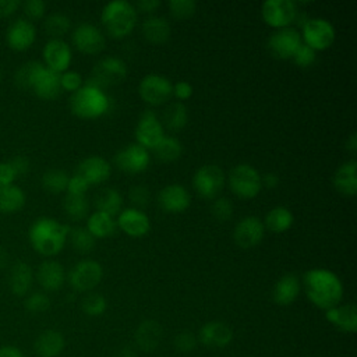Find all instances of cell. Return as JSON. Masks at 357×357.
<instances>
[{"mask_svg":"<svg viewBox=\"0 0 357 357\" xmlns=\"http://www.w3.org/2000/svg\"><path fill=\"white\" fill-rule=\"evenodd\" d=\"M303 287L312 304L322 310L339 305L343 297L340 279L328 269H310L303 276Z\"/></svg>","mask_w":357,"mask_h":357,"instance_id":"1","label":"cell"},{"mask_svg":"<svg viewBox=\"0 0 357 357\" xmlns=\"http://www.w3.org/2000/svg\"><path fill=\"white\" fill-rule=\"evenodd\" d=\"M68 229V226L56 219L39 218L31 225L28 237L35 251L45 257H52L63 250Z\"/></svg>","mask_w":357,"mask_h":357,"instance_id":"2","label":"cell"},{"mask_svg":"<svg viewBox=\"0 0 357 357\" xmlns=\"http://www.w3.org/2000/svg\"><path fill=\"white\" fill-rule=\"evenodd\" d=\"M100 20L112 36L121 38L132 31L137 22V10L127 0H113L105 4Z\"/></svg>","mask_w":357,"mask_h":357,"instance_id":"3","label":"cell"},{"mask_svg":"<svg viewBox=\"0 0 357 357\" xmlns=\"http://www.w3.org/2000/svg\"><path fill=\"white\" fill-rule=\"evenodd\" d=\"M110 100L103 89L86 82L70 98V109L75 116L93 119L102 116L109 109Z\"/></svg>","mask_w":357,"mask_h":357,"instance_id":"4","label":"cell"},{"mask_svg":"<svg viewBox=\"0 0 357 357\" xmlns=\"http://www.w3.org/2000/svg\"><path fill=\"white\" fill-rule=\"evenodd\" d=\"M229 185L236 195L243 198H252L262 188L261 174L251 165L240 163L230 170Z\"/></svg>","mask_w":357,"mask_h":357,"instance_id":"5","label":"cell"},{"mask_svg":"<svg viewBox=\"0 0 357 357\" xmlns=\"http://www.w3.org/2000/svg\"><path fill=\"white\" fill-rule=\"evenodd\" d=\"M126 75H127V64L119 57L106 56L95 64L91 74V79L88 82L102 89L105 86H110L121 82L126 78Z\"/></svg>","mask_w":357,"mask_h":357,"instance_id":"6","label":"cell"},{"mask_svg":"<svg viewBox=\"0 0 357 357\" xmlns=\"http://www.w3.org/2000/svg\"><path fill=\"white\" fill-rule=\"evenodd\" d=\"M103 269L98 261L82 259L77 262L68 272V282L74 290H92L102 279Z\"/></svg>","mask_w":357,"mask_h":357,"instance_id":"7","label":"cell"},{"mask_svg":"<svg viewBox=\"0 0 357 357\" xmlns=\"http://www.w3.org/2000/svg\"><path fill=\"white\" fill-rule=\"evenodd\" d=\"M304 43L314 50L329 47L335 40V28L325 18H308L303 25Z\"/></svg>","mask_w":357,"mask_h":357,"instance_id":"8","label":"cell"},{"mask_svg":"<svg viewBox=\"0 0 357 357\" xmlns=\"http://www.w3.org/2000/svg\"><path fill=\"white\" fill-rule=\"evenodd\" d=\"M138 91L141 98L149 105H160L170 99L173 95V84L160 74H146L139 85Z\"/></svg>","mask_w":357,"mask_h":357,"instance_id":"9","label":"cell"},{"mask_svg":"<svg viewBox=\"0 0 357 357\" xmlns=\"http://www.w3.org/2000/svg\"><path fill=\"white\" fill-rule=\"evenodd\" d=\"M298 13L293 0H266L262 4V17L265 22L276 29L289 26Z\"/></svg>","mask_w":357,"mask_h":357,"instance_id":"10","label":"cell"},{"mask_svg":"<svg viewBox=\"0 0 357 357\" xmlns=\"http://www.w3.org/2000/svg\"><path fill=\"white\" fill-rule=\"evenodd\" d=\"M192 184L201 197L212 198L222 190L225 184V173L218 165H204L195 172Z\"/></svg>","mask_w":357,"mask_h":357,"instance_id":"11","label":"cell"},{"mask_svg":"<svg viewBox=\"0 0 357 357\" xmlns=\"http://www.w3.org/2000/svg\"><path fill=\"white\" fill-rule=\"evenodd\" d=\"M165 137L163 126L152 110H145L135 127L137 144L146 149H153L159 141Z\"/></svg>","mask_w":357,"mask_h":357,"instance_id":"12","label":"cell"},{"mask_svg":"<svg viewBox=\"0 0 357 357\" xmlns=\"http://www.w3.org/2000/svg\"><path fill=\"white\" fill-rule=\"evenodd\" d=\"M301 43V35L291 26L273 31L268 39L269 52L278 59H289Z\"/></svg>","mask_w":357,"mask_h":357,"instance_id":"13","label":"cell"},{"mask_svg":"<svg viewBox=\"0 0 357 357\" xmlns=\"http://www.w3.org/2000/svg\"><path fill=\"white\" fill-rule=\"evenodd\" d=\"M74 46L88 54H96L105 47V36L98 26L89 22H81L75 26L71 35Z\"/></svg>","mask_w":357,"mask_h":357,"instance_id":"14","label":"cell"},{"mask_svg":"<svg viewBox=\"0 0 357 357\" xmlns=\"http://www.w3.org/2000/svg\"><path fill=\"white\" fill-rule=\"evenodd\" d=\"M151 160L146 148L139 144H128L114 155V163L120 170L128 173H138L148 167Z\"/></svg>","mask_w":357,"mask_h":357,"instance_id":"15","label":"cell"},{"mask_svg":"<svg viewBox=\"0 0 357 357\" xmlns=\"http://www.w3.org/2000/svg\"><path fill=\"white\" fill-rule=\"evenodd\" d=\"M264 222L257 216H245L234 227L233 238L241 248L255 247L264 237Z\"/></svg>","mask_w":357,"mask_h":357,"instance_id":"16","label":"cell"},{"mask_svg":"<svg viewBox=\"0 0 357 357\" xmlns=\"http://www.w3.org/2000/svg\"><path fill=\"white\" fill-rule=\"evenodd\" d=\"M71 49L61 39H50L43 47V59L49 70L54 73H64L71 63Z\"/></svg>","mask_w":357,"mask_h":357,"instance_id":"17","label":"cell"},{"mask_svg":"<svg viewBox=\"0 0 357 357\" xmlns=\"http://www.w3.org/2000/svg\"><path fill=\"white\" fill-rule=\"evenodd\" d=\"M36 38V29L33 24L26 18H17L11 22L6 32L7 43L14 50H25L32 46Z\"/></svg>","mask_w":357,"mask_h":357,"instance_id":"18","label":"cell"},{"mask_svg":"<svg viewBox=\"0 0 357 357\" xmlns=\"http://www.w3.org/2000/svg\"><path fill=\"white\" fill-rule=\"evenodd\" d=\"M158 201L166 212H183L190 206V194L181 184H169L160 190Z\"/></svg>","mask_w":357,"mask_h":357,"instance_id":"19","label":"cell"},{"mask_svg":"<svg viewBox=\"0 0 357 357\" xmlns=\"http://www.w3.org/2000/svg\"><path fill=\"white\" fill-rule=\"evenodd\" d=\"M123 231L132 237H142L151 229L149 218L137 208H127L120 212L117 223Z\"/></svg>","mask_w":357,"mask_h":357,"instance_id":"20","label":"cell"},{"mask_svg":"<svg viewBox=\"0 0 357 357\" xmlns=\"http://www.w3.org/2000/svg\"><path fill=\"white\" fill-rule=\"evenodd\" d=\"M77 174L85 178L88 184H99L110 176V165L105 158L92 155L78 165Z\"/></svg>","mask_w":357,"mask_h":357,"instance_id":"21","label":"cell"},{"mask_svg":"<svg viewBox=\"0 0 357 357\" xmlns=\"http://www.w3.org/2000/svg\"><path fill=\"white\" fill-rule=\"evenodd\" d=\"M36 280L45 290H59L66 280L63 265L54 259H46L40 262L36 269Z\"/></svg>","mask_w":357,"mask_h":357,"instance_id":"22","label":"cell"},{"mask_svg":"<svg viewBox=\"0 0 357 357\" xmlns=\"http://www.w3.org/2000/svg\"><path fill=\"white\" fill-rule=\"evenodd\" d=\"M233 339V331L229 325L219 321L205 324L199 331V340L209 347H225Z\"/></svg>","mask_w":357,"mask_h":357,"instance_id":"23","label":"cell"},{"mask_svg":"<svg viewBox=\"0 0 357 357\" xmlns=\"http://www.w3.org/2000/svg\"><path fill=\"white\" fill-rule=\"evenodd\" d=\"M325 317L332 325L343 332L353 333L357 329V310L354 304H344L329 308L326 310Z\"/></svg>","mask_w":357,"mask_h":357,"instance_id":"24","label":"cell"},{"mask_svg":"<svg viewBox=\"0 0 357 357\" xmlns=\"http://www.w3.org/2000/svg\"><path fill=\"white\" fill-rule=\"evenodd\" d=\"M31 89L42 99H54L61 92L60 74L49 70L47 67H43Z\"/></svg>","mask_w":357,"mask_h":357,"instance_id":"25","label":"cell"},{"mask_svg":"<svg viewBox=\"0 0 357 357\" xmlns=\"http://www.w3.org/2000/svg\"><path fill=\"white\" fill-rule=\"evenodd\" d=\"M335 188L344 195L357 192V162L354 159L342 163L333 174Z\"/></svg>","mask_w":357,"mask_h":357,"instance_id":"26","label":"cell"},{"mask_svg":"<svg viewBox=\"0 0 357 357\" xmlns=\"http://www.w3.org/2000/svg\"><path fill=\"white\" fill-rule=\"evenodd\" d=\"M32 282H33V272L26 262L18 261L11 266L10 275H8V286L13 294L20 297L25 296L29 291Z\"/></svg>","mask_w":357,"mask_h":357,"instance_id":"27","label":"cell"},{"mask_svg":"<svg viewBox=\"0 0 357 357\" xmlns=\"http://www.w3.org/2000/svg\"><path fill=\"white\" fill-rule=\"evenodd\" d=\"M300 293V279L294 273H286L282 276L273 287V300L279 305L291 304Z\"/></svg>","mask_w":357,"mask_h":357,"instance_id":"28","label":"cell"},{"mask_svg":"<svg viewBox=\"0 0 357 357\" xmlns=\"http://www.w3.org/2000/svg\"><path fill=\"white\" fill-rule=\"evenodd\" d=\"M33 347L39 357H57L64 349V337L59 331L46 329L36 337Z\"/></svg>","mask_w":357,"mask_h":357,"instance_id":"29","label":"cell"},{"mask_svg":"<svg viewBox=\"0 0 357 357\" xmlns=\"http://www.w3.org/2000/svg\"><path fill=\"white\" fill-rule=\"evenodd\" d=\"M135 340L144 351H153L162 340V328L153 319H146L139 324L135 331Z\"/></svg>","mask_w":357,"mask_h":357,"instance_id":"30","label":"cell"},{"mask_svg":"<svg viewBox=\"0 0 357 357\" xmlns=\"http://www.w3.org/2000/svg\"><path fill=\"white\" fill-rule=\"evenodd\" d=\"M144 36L152 43H165L170 38V25L166 18L159 15H149L141 25Z\"/></svg>","mask_w":357,"mask_h":357,"instance_id":"31","label":"cell"},{"mask_svg":"<svg viewBox=\"0 0 357 357\" xmlns=\"http://www.w3.org/2000/svg\"><path fill=\"white\" fill-rule=\"evenodd\" d=\"M25 205V194L15 184H0V212L14 213Z\"/></svg>","mask_w":357,"mask_h":357,"instance_id":"32","label":"cell"},{"mask_svg":"<svg viewBox=\"0 0 357 357\" xmlns=\"http://www.w3.org/2000/svg\"><path fill=\"white\" fill-rule=\"evenodd\" d=\"M95 206H96V211L113 216L117 212H120L123 206L121 194L116 188L106 187L95 195Z\"/></svg>","mask_w":357,"mask_h":357,"instance_id":"33","label":"cell"},{"mask_svg":"<svg viewBox=\"0 0 357 357\" xmlns=\"http://www.w3.org/2000/svg\"><path fill=\"white\" fill-rule=\"evenodd\" d=\"M116 226L117 225H116L113 216L99 212V211L91 213L88 218V223H86L88 231L93 237H100V238L112 236L116 230Z\"/></svg>","mask_w":357,"mask_h":357,"instance_id":"34","label":"cell"},{"mask_svg":"<svg viewBox=\"0 0 357 357\" xmlns=\"http://www.w3.org/2000/svg\"><path fill=\"white\" fill-rule=\"evenodd\" d=\"M293 220L294 218L290 209H287L286 206H275L266 213L264 226L273 233H282L293 225Z\"/></svg>","mask_w":357,"mask_h":357,"instance_id":"35","label":"cell"},{"mask_svg":"<svg viewBox=\"0 0 357 357\" xmlns=\"http://www.w3.org/2000/svg\"><path fill=\"white\" fill-rule=\"evenodd\" d=\"M188 120L187 107L181 102H173L170 103L163 113V121L167 128L177 131L181 130Z\"/></svg>","mask_w":357,"mask_h":357,"instance_id":"36","label":"cell"},{"mask_svg":"<svg viewBox=\"0 0 357 357\" xmlns=\"http://www.w3.org/2000/svg\"><path fill=\"white\" fill-rule=\"evenodd\" d=\"M43 67L45 66L39 61H28L20 66V68L15 71V75H14L17 86L21 89H31L38 74Z\"/></svg>","mask_w":357,"mask_h":357,"instance_id":"37","label":"cell"},{"mask_svg":"<svg viewBox=\"0 0 357 357\" xmlns=\"http://www.w3.org/2000/svg\"><path fill=\"white\" fill-rule=\"evenodd\" d=\"M70 176L61 170V169H50L43 173L42 176V187L52 192V194H59L61 191L67 190Z\"/></svg>","mask_w":357,"mask_h":357,"instance_id":"38","label":"cell"},{"mask_svg":"<svg viewBox=\"0 0 357 357\" xmlns=\"http://www.w3.org/2000/svg\"><path fill=\"white\" fill-rule=\"evenodd\" d=\"M67 238L70 240L73 248L78 252H89L95 247V237L88 231L86 227H70Z\"/></svg>","mask_w":357,"mask_h":357,"instance_id":"39","label":"cell"},{"mask_svg":"<svg viewBox=\"0 0 357 357\" xmlns=\"http://www.w3.org/2000/svg\"><path fill=\"white\" fill-rule=\"evenodd\" d=\"M153 149L160 160L172 162L181 156L183 145L176 137H163Z\"/></svg>","mask_w":357,"mask_h":357,"instance_id":"40","label":"cell"},{"mask_svg":"<svg viewBox=\"0 0 357 357\" xmlns=\"http://www.w3.org/2000/svg\"><path fill=\"white\" fill-rule=\"evenodd\" d=\"M64 212L68 218L73 220H79L86 216L88 212V201L85 195H77V194H68L64 197L63 201Z\"/></svg>","mask_w":357,"mask_h":357,"instance_id":"41","label":"cell"},{"mask_svg":"<svg viewBox=\"0 0 357 357\" xmlns=\"http://www.w3.org/2000/svg\"><path fill=\"white\" fill-rule=\"evenodd\" d=\"M71 26L70 18L63 13H52L46 17L43 28L47 35L53 36V39H60Z\"/></svg>","mask_w":357,"mask_h":357,"instance_id":"42","label":"cell"},{"mask_svg":"<svg viewBox=\"0 0 357 357\" xmlns=\"http://www.w3.org/2000/svg\"><path fill=\"white\" fill-rule=\"evenodd\" d=\"M81 308L86 315L98 317L106 310V298L99 293H89L82 298Z\"/></svg>","mask_w":357,"mask_h":357,"instance_id":"43","label":"cell"},{"mask_svg":"<svg viewBox=\"0 0 357 357\" xmlns=\"http://www.w3.org/2000/svg\"><path fill=\"white\" fill-rule=\"evenodd\" d=\"M24 305L29 312H33V314L45 312L50 307V298L42 291H35L25 298Z\"/></svg>","mask_w":357,"mask_h":357,"instance_id":"44","label":"cell"},{"mask_svg":"<svg viewBox=\"0 0 357 357\" xmlns=\"http://www.w3.org/2000/svg\"><path fill=\"white\" fill-rule=\"evenodd\" d=\"M197 4L194 0H170L169 10L173 17L184 20L195 13Z\"/></svg>","mask_w":357,"mask_h":357,"instance_id":"45","label":"cell"},{"mask_svg":"<svg viewBox=\"0 0 357 357\" xmlns=\"http://www.w3.org/2000/svg\"><path fill=\"white\" fill-rule=\"evenodd\" d=\"M211 212L220 222L229 220L231 218V215H233V204L226 197L218 198V199L213 201V204L211 206Z\"/></svg>","mask_w":357,"mask_h":357,"instance_id":"46","label":"cell"},{"mask_svg":"<svg viewBox=\"0 0 357 357\" xmlns=\"http://www.w3.org/2000/svg\"><path fill=\"white\" fill-rule=\"evenodd\" d=\"M291 57L297 66L308 67L315 61V50L311 49L308 45H305L304 42H301L298 47L294 50Z\"/></svg>","mask_w":357,"mask_h":357,"instance_id":"47","label":"cell"},{"mask_svg":"<svg viewBox=\"0 0 357 357\" xmlns=\"http://www.w3.org/2000/svg\"><path fill=\"white\" fill-rule=\"evenodd\" d=\"M60 85H61V89L75 92L78 88L82 86V77L77 71L67 70L60 74Z\"/></svg>","mask_w":357,"mask_h":357,"instance_id":"48","label":"cell"},{"mask_svg":"<svg viewBox=\"0 0 357 357\" xmlns=\"http://www.w3.org/2000/svg\"><path fill=\"white\" fill-rule=\"evenodd\" d=\"M128 198L137 206H146L149 204L151 194L145 185H132L128 191Z\"/></svg>","mask_w":357,"mask_h":357,"instance_id":"49","label":"cell"},{"mask_svg":"<svg viewBox=\"0 0 357 357\" xmlns=\"http://www.w3.org/2000/svg\"><path fill=\"white\" fill-rule=\"evenodd\" d=\"M22 10L29 20H39L46 10V4L42 0H26L22 3Z\"/></svg>","mask_w":357,"mask_h":357,"instance_id":"50","label":"cell"},{"mask_svg":"<svg viewBox=\"0 0 357 357\" xmlns=\"http://www.w3.org/2000/svg\"><path fill=\"white\" fill-rule=\"evenodd\" d=\"M197 344V339L192 333L190 332H181L176 336L174 339V346L177 350L183 351V353H188L191 351Z\"/></svg>","mask_w":357,"mask_h":357,"instance_id":"51","label":"cell"},{"mask_svg":"<svg viewBox=\"0 0 357 357\" xmlns=\"http://www.w3.org/2000/svg\"><path fill=\"white\" fill-rule=\"evenodd\" d=\"M89 184L86 183L85 178H82L79 174H74L68 178L67 184V192L68 194H77V195H85Z\"/></svg>","mask_w":357,"mask_h":357,"instance_id":"52","label":"cell"},{"mask_svg":"<svg viewBox=\"0 0 357 357\" xmlns=\"http://www.w3.org/2000/svg\"><path fill=\"white\" fill-rule=\"evenodd\" d=\"M8 162H10V165H11V167H13V170H14L17 177L24 176L29 170V160L25 156H22V155H17L13 159H10Z\"/></svg>","mask_w":357,"mask_h":357,"instance_id":"53","label":"cell"},{"mask_svg":"<svg viewBox=\"0 0 357 357\" xmlns=\"http://www.w3.org/2000/svg\"><path fill=\"white\" fill-rule=\"evenodd\" d=\"M17 178L11 165L8 160L0 162V184L1 185H7V184H13V181Z\"/></svg>","mask_w":357,"mask_h":357,"instance_id":"54","label":"cell"},{"mask_svg":"<svg viewBox=\"0 0 357 357\" xmlns=\"http://www.w3.org/2000/svg\"><path fill=\"white\" fill-rule=\"evenodd\" d=\"M173 95L178 99H187L192 95V85L187 81H178L173 85Z\"/></svg>","mask_w":357,"mask_h":357,"instance_id":"55","label":"cell"},{"mask_svg":"<svg viewBox=\"0 0 357 357\" xmlns=\"http://www.w3.org/2000/svg\"><path fill=\"white\" fill-rule=\"evenodd\" d=\"M20 7L18 0H0V17H10Z\"/></svg>","mask_w":357,"mask_h":357,"instance_id":"56","label":"cell"},{"mask_svg":"<svg viewBox=\"0 0 357 357\" xmlns=\"http://www.w3.org/2000/svg\"><path fill=\"white\" fill-rule=\"evenodd\" d=\"M160 6V0H138L137 8L142 13H152Z\"/></svg>","mask_w":357,"mask_h":357,"instance_id":"57","label":"cell"},{"mask_svg":"<svg viewBox=\"0 0 357 357\" xmlns=\"http://www.w3.org/2000/svg\"><path fill=\"white\" fill-rule=\"evenodd\" d=\"M261 184L266 188H275L279 184V176L275 173H265L261 176Z\"/></svg>","mask_w":357,"mask_h":357,"instance_id":"58","label":"cell"},{"mask_svg":"<svg viewBox=\"0 0 357 357\" xmlns=\"http://www.w3.org/2000/svg\"><path fill=\"white\" fill-rule=\"evenodd\" d=\"M0 357H24V354L18 347L7 344L0 347Z\"/></svg>","mask_w":357,"mask_h":357,"instance_id":"59","label":"cell"},{"mask_svg":"<svg viewBox=\"0 0 357 357\" xmlns=\"http://www.w3.org/2000/svg\"><path fill=\"white\" fill-rule=\"evenodd\" d=\"M346 148H347L350 152H353V153L357 151V135H356V132H351L350 137L347 138V141H346Z\"/></svg>","mask_w":357,"mask_h":357,"instance_id":"60","label":"cell"},{"mask_svg":"<svg viewBox=\"0 0 357 357\" xmlns=\"http://www.w3.org/2000/svg\"><path fill=\"white\" fill-rule=\"evenodd\" d=\"M8 265V252L0 247V269L6 268Z\"/></svg>","mask_w":357,"mask_h":357,"instance_id":"61","label":"cell"},{"mask_svg":"<svg viewBox=\"0 0 357 357\" xmlns=\"http://www.w3.org/2000/svg\"><path fill=\"white\" fill-rule=\"evenodd\" d=\"M119 357H135L134 351L130 349V347H124L120 353H119Z\"/></svg>","mask_w":357,"mask_h":357,"instance_id":"62","label":"cell"},{"mask_svg":"<svg viewBox=\"0 0 357 357\" xmlns=\"http://www.w3.org/2000/svg\"><path fill=\"white\" fill-rule=\"evenodd\" d=\"M1 77H3V73H1V70H0V81H1Z\"/></svg>","mask_w":357,"mask_h":357,"instance_id":"63","label":"cell"}]
</instances>
